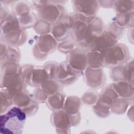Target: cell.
Instances as JSON below:
<instances>
[{
  "instance_id": "cell-1",
  "label": "cell",
  "mask_w": 134,
  "mask_h": 134,
  "mask_svg": "<svg viewBox=\"0 0 134 134\" xmlns=\"http://www.w3.org/2000/svg\"><path fill=\"white\" fill-rule=\"evenodd\" d=\"M27 39L25 29L21 27L17 17L12 13L1 20V41L18 47L24 44Z\"/></svg>"
},
{
  "instance_id": "cell-2",
  "label": "cell",
  "mask_w": 134,
  "mask_h": 134,
  "mask_svg": "<svg viewBox=\"0 0 134 134\" xmlns=\"http://www.w3.org/2000/svg\"><path fill=\"white\" fill-rule=\"evenodd\" d=\"M27 115L19 107L14 106L1 115V133L20 134L23 132Z\"/></svg>"
},
{
  "instance_id": "cell-3",
  "label": "cell",
  "mask_w": 134,
  "mask_h": 134,
  "mask_svg": "<svg viewBox=\"0 0 134 134\" xmlns=\"http://www.w3.org/2000/svg\"><path fill=\"white\" fill-rule=\"evenodd\" d=\"M103 53L104 67L113 68L122 65L130 59L128 47L121 43H117Z\"/></svg>"
},
{
  "instance_id": "cell-4",
  "label": "cell",
  "mask_w": 134,
  "mask_h": 134,
  "mask_svg": "<svg viewBox=\"0 0 134 134\" xmlns=\"http://www.w3.org/2000/svg\"><path fill=\"white\" fill-rule=\"evenodd\" d=\"M58 41L51 34L40 36L33 48V55L39 60L45 59L57 48Z\"/></svg>"
},
{
  "instance_id": "cell-5",
  "label": "cell",
  "mask_w": 134,
  "mask_h": 134,
  "mask_svg": "<svg viewBox=\"0 0 134 134\" xmlns=\"http://www.w3.org/2000/svg\"><path fill=\"white\" fill-rule=\"evenodd\" d=\"M22 76L27 85L39 87L49 79L43 66L25 65L22 66Z\"/></svg>"
},
{
  "instance_id": "cell-6",
  "label": "cell",
  "mask_w": 134,
  "mask_h": 134,
  "mask_svg": "<svg viewBox=\"0 0 134 134\" xmlns=\"http://www.w3.org/2000/svg\"><path fill=\"white\" fill-rule=\"evenodd\" d=\"M12 100L13 105L20 108L27 116L34 115L38 109V103L26 89L14 94L12 96Z\"/></svg>"
},
{
  "instance_id": "cell-7",
  "label": "cell",
  "mask_w": 134,
  "mask_h": 134,
  "mask_svg": "<svg viewBox=\"0 0 134 134\" xmlns=\"http://www.w3.org/2000/svg\"><path fill=\"white\" fill-rule=\"evenodd\" d=\"M27 84L22 76V72L7 73L1 74V89L7 90L13 96L15 93L25 90Z\"/></svg>"
},
{
  "instance_id": "cell-8",
  "label": "cell",
  "mask_w": 134,
  "mask_h": 134,
  "mask_svg": "<svg viewBox=\"0 0 134 134\" xmlns=\"http://www.w3.org/2000/svg\"><path fill=\"white\" fill-rule=\"evenodd\" d=\"M55 3L47 1L44 6L38 9L37 11L39 18L52 25L65 16L63 6Z\"/></svg>"
},
{
  "instance_id": "cell-9",
  "label": "cell",
  "mask_w": 134,
  "mask_h": 134,
  "mask_svg": "<svg viewBox=\"0 0 134 134\" xmlns=\"http://www.w3.org/2000/svg\"><path fill=\"white\" fill-rule=\"evenodd\" d=\"M87 53L86 50L77 46L67 54L66 61L73 69L83 74L88 67Z\"/></svg>"
},
{
  "instance_id": "cell-10",
  "label": "cell",
  "mask_w": 134,
  "mask_h": 134,
  "mask_svg": "<svg viewBox=\"0 0 134 134\" xmlns=\"http://www.w3.org/2000/svg\"><path fill=\"white\" fill-rule=\"evenodd\" d=\"M82 74L73 69L65 61L59 63L56 80L63 86H68L74 83Z\"/></svg>"
},
{
  "instance_id": "cell-11",
  "label": "cell",
  "mask_w": 134,
  "mask_h": 134,
  "mask_svg": "<svg viewBox=\"0 0 134 134\" xmlns=\"http://www.w3.org/2000/svg\"><path fill=\"white\" fill-rule=\"evenodd\" d=\"M51 122L55 128L57 132L68 133L72 127L71 117L63 109L54 111L51 116Z\"/></svg>"
},
{
  "instance_id": "cell-12",
  "label": "cell",
  "mask_w": 134,
  "mask_h": 134,
  "mask_svg": "<svg viewBox=\"0 0 134 134\" xmlns=\"http://www.w3.org/2000/svg\"><path fill=\"white\" fill-rule=\"evenodd\" d=\"M133 67L132 59L124 64L113 67L110 71V77L114 82L127 81L133 84Z\"/></svg>"
},
{
  "instance_id": "cell-13",
  "label": "cell",
  "mask_w": 134,
  "mask_h": 134,
  "mask_svg": "<svg viewBox=\"0 0 134 134\" xmlns=\"http://www.w3.org/2000/svg\"><path fill=\"white\" fill-rule=\"evenodd\" d=\"M118 39L110 32L104 29L103 32L94 39L91 50L104 53L118 43Z\"/></svg>"
},
{
  "instance_id": "cell-14",
  "label": "cell",
  "mask_w": 134,
  "mask_h": 134,
  "mask_svg": "<svg viewBox=\"0 0 134 134\" xmlns=\"http://www.w3.org/2000/svg\"><path fill=\"white\" fill-rule=\"evenodd\" d=\"M72 2L74 10L76 14L87 19L96 17L99 9L98 1H74Z\"/></svg>"
},
{
  "instance_id": "cell-15",
  "label": "cell",
  "mask_w": 134,
  "mask_h": 134,
  "mask_svg": "<svg viewBox=\"0 0 134 134\" xmlns=\"http://www.w3.org/2000/svg\"><path fill=\"white\" fill-rule=\"evenodd\" d=\"M83 75L86 85L93 89H99L105 83V74L103 69H92L87 67Z\"/></svg>"
},
{
  "instance_id": "cell-16",
  "label": "cell",
  "mask_w": 134,
  "mask_h": 134,
  "mask_svg": "<svg viewBox=\"0 0 134 134\" xmlns=\"http://www.w3.org/2000/svg\"><path fill=\"white\" fill-rule=\"evenodd\" d=\"M50 34L59 42L69 38L70 34V26L68 15L64 16L52 25Z\"/></svg>"
},
{
  "instance_id": "cell-17",
  "label": "cell",
  "mask_w": 134,
  "mask_h": 134,
  "mask_svg": "<svg viewBox=\"0 0 134 134\" xmlns=\"http://www.w3.org/2000/svg\"><path fill=\"white\" fill-rule=\"evenodd\" d=\"M1 62L8 61L18 63L21 55L19 49L17 47L12 46L1 41Z\"/></svg>"
},
{
  "instance_id": "cell-18",
  "label": "cell",
  "mask_w": 134,
  "mask_h": 134,
  "mask_svg": "<svg viewBox=\"0 0 134 134\" xmlns=\"http://www.w3.org/2000/svg\"><path fill=\"white\" fill-rule=\"evenodd\" d=\"M111 85L119 97L129 101L133 100V84L127 81H120L114 82Z\"/></svg>"
},
{
  "instance_id": "cell-19",
  "label": "cell",
  "mask_w": 134,
  "mask_h": 134,
  "mask_svg": "<svg viewBox=\"0 0 134 134\" xmlns=\"http://www.w3.org/2000/svg\"><path fill=\"white\" fill-rule=\"evenodd\" d=\"M65 99V94L61 91L49 96L46 102L50 109L54 111L63 109Z\"/></svg>"
},
{
  "instance_id": "cell-20",
  "label": "cell",
  "mask_w": 134,
  "mask_h": 134,
  "mask_svg": "<svg viewBox=\"0 0 134 134\" xmlns=\"http://www.w3.org/2000/svg\"><path fill=\"white\" fill-rule=\"evenodd\" d=\"M87 58L88 68L92 69H100L104 67L103 53L95 50L88 51Z\"/></svg>"
},
{
  "instance_id": "cell-21",
  "label": "cell",
  "mask_w": 134,
  "mask_h": 134,
  "mask_svg": "<svg viewBox=\"0 0 134 134\" xmlns=\"http://www.w3.org/2000/svg\"><path fill=\"white\" fill-rule=\"evenodd\" d=\"M81 100L75 96H70L66 97L63 110L70 115H77L80 113L81 107Z\"/></svg>"
},
{
  "instance_id": "cell-22",
  "label": "cell",
  "mask_w": 134,
  "mask_h": 134,
  "mask_svg": "<svg viewBox=\"0 0 134 134\" xmlns=\"http://www.w3.org/2000/svg\"><path fill=\"white\" fill-rule=\"evenodd\" d=\"M63 85L56 79H48L40 86L42 91L49 97L62 91Z\"/></svg>"
},
{
  "instance_id": "cell-23",
  "label": "cell",
  "mask_w": 134,
  "mask_h": 134,
  "mask_svg": "<svg viewBox=\"0 0 134 134\" xmlns=\"http://www.w3.org/2000/svg\"><path fill=\"white\" fill-rule=\"evenodd\" d=\"M17 18L20 26L24 29L34 27L38 19L36 14L32 11L25 13L17 17Z\"/></svg>"
},
{
  "instance_id": "cell-24",
  "label": "cell",
  "mask_w": 134,
  "mask_h": 134,
  "mask_svg": "<svg viewBox=\"0 0 134 134\" xmlns=\"http://www.w3.org/2000/svg\"><path fill=\"white\" fill-rule=\"evenodd\" d=\"M113 21L124 29L132 27L133 26V12L124 14H117Z\"/></svg>"
},
{
  "instance_id": "cell-25",
  "label": "cell",
  "mask_w": 134,
  "mask_h": 134,
  "mask_svg": "<svg viewBox=\"0 0 134 134\" xmlns=\"http://www.w3.org/2000/svg\"><path fill=\"white\" fill-rule=\"evenodd\" d=\"M129 104V100L118 97L113 102L111 105V112L117 115L124 114L126 111Z\"/></svg>"
},
{
  "instance_id": "cell-26",
  "label": "cell",
  "mask_w": 134,
  "mask_h": 134,
  "mask_svg": "<svg viewBox=\"0 0 134 134\" xmlns=\"http://www.w3.org/2000/svg\"><path fill=\"white\" fill-rule=\"evenodd\" d=\"M1 97V115L7 111L13 105L12 96L6 90L1 89L0 93Z\"/></svg>"
},
{
  "instance_id": "cell-27",
  "label": "cell",
  "mask_w": 134,
  "mask_h": 134,
  "mask_svg": "<svg viewBox=\"0 0 134 134\" xmlns=\"http://www.w3.org/2000/svg\"><path fill=\"white\" fill-rule=\"evenodd\" d=\"M133 1H117L115 2L113 8L117 14H124L133 12Z\"/></svg>"
},
{
  "instance_id": "cell-28",
  "label": "cell",
  "mask_w": 134,
  "mask_h": 134,
  "mask_svg": "<svg viewBox=\"0 0 134 134\" xmlns=\"http://www.w3.org/2000/svg\"><path fill=\"white\" fill-rule=\"evenodd\" d=\"M30 11H31V6L27 2L15 1L13 4L12 14L16 17Z\"/></svg>"
},
{
  "instance_id": "cell-29",
  "label": "cell",
  "mask_w": 134,
  "mask_h": 134,
  "mask_svg": "<svg viewBox=\"0 0 134 134\" xmlns=\"http://www.w3.org/2000/svg\"><path fill=\"white\" fill-rule=\"evenodd\" d=\"M51 27L52 24L39 18L34 27V29L37 34L41 36L50 34Z\"/></svg>"
},
{
  "instance_id": "cell-30",
  "label": "cell",
  "mask_w": 134,
  "mask_h": 134,
  "mask_svg": "<svg viewBox=\"0 0 134 134\" xmlns=\"http://www.w3.org/2000/svg\"><path fill=\"white\" fill-rule=\"evenodd\" d=\"M77 46V43L71 38L58 43L57 49L62 53L68 54Z\"/></svg>"
},
{
  "instance_id": "cell-31",
  "label": "cell",
  "mask_w": 134,
  "mask_h": 134,
  "mask_svg": "<svg viewBox=\"0 0 134 134\" xmlns=\"http://www.w3.org/2000/svg\"><path fill=\"white\" fill-rule=\"evenodd\" d=\"M59 66V63L54 61L47 62L43 65V67L48 74L49 79H56Z\"/></svg>"
},
{
  "instance_id": "cell-32",
  "label": "cell",
  "mask_w": 134,
  "mask_h": 134,
  "mask_svg": "<svg viewBox=\"0 0 134 134\" xmlns=\"http://www.w3.org/2000/svg\"><path fill=\"white\" fill-rule=\"evenodd\" d=\"M99 95L95 91H90L83 94L82 101L83 103L89 106H94L98 100Z\"/></svg>"
},
{
  "instance_id": "cell-33",
  "label": "cell",
  "mask_w": 134,
  "mask_h": 134,
  "mask_svg": "<svg viewBox=\"0 0 134 134\" xmlns=\"http://www.w3.org/2000/svg\"><path fill=\"white\" fill-rule=\"evenodd\" d=\"M105 29L113 34L118 39V40L122 36L125 30V29L118 26L113 21L108 24L106 28H105Z\"/></svg>"
},
{
  "instance_id": "cell-34",
  "label": "cell",
  "mask_w": 134,
  "mask_h": 134,
  "mask_svg": "<svg viewBox=\"0 0 134 134\" xmlns=\"http://www.w3.org/2000/svg\"><path fill=\"white\" fill-rule=\"evenodd\" d=\"M33 97L38 103L46 102L48 98V97L42 91L40 87H38L34 90Z\"/></svg>"
}]
</instances>
